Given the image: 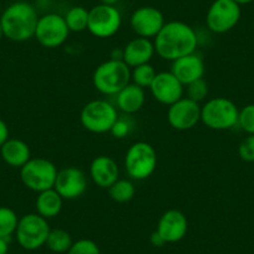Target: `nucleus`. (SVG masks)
Returning <instances> with one entry per match:
<instances>
[{
    "label": "nucleus",
    "instance_id": "f257e3e1",
    "mask_svg": "<svg viewBox=\"0 0 254 254\" xmlns=\"http://www.w3.org/2000/svg\"><path fill=\"white\" fill-rule=\"evenodd\" d=\"M155 51L163 60L175 61L188 54L196 53L198 35L196 30L183 21L165 23L153 40Z\"/></svg>",
    "mask_w": 254,
    "mask_h": 254
},
{
    "label": "nucleus",
    "instance_id": "f03ea898",
    "mask_svg": "<svg viewBox=\"0 0 254 254\" xmlns=\"http://www.w3.org/2000/svg\"><path fill=\"white\" fill-rule=\"evenodd\" d=\"M39 15L36 9L28 1H15L6 6L0 15L4 38L15 43H24L35 35Z\"/></svg>",
    "mask_w": 254,
    "mask_h": 254
},
{
    "label": "nucleus",
    "instance_id": "7ed1b4c3",
    "mask_svg": "<svg viewBox=\"0 0 254 254\" xmlns=\"http://www.w3.org/2000/svg\"><path fill=\"white\" fill-rule=\"evenodd\" d=\"M131 82V67L124 60L104 61L92 74L94 87L102 95L115 96Z\"/></svg>",
    "mask_w": 254,
    "mask_h": 254
},
{
    "label": "nucleus",
    "instance_id": "20e7f679",
    "mask_svg": "<svg viewBox=\"0 0 254 254\" xmlns=\"http://www.w3.org/2000/svg\"><path fill=\"white\" fill-rule=\"evenodd\" d=\"M239 109L227 97H214L201 106V121L211 130L223 131L238 125Z\"/></svg>",
    "mask_w": 254,
    "mask_h": 254
},
{
    "label": "nucleus",
    "instance_id": "39448f33",
    "mask_svg": "<svg viewBox=\"0 0 254 254\" xmlns=\"http://www.w3.org/2000/svg\"><path fill=\"white\" fill-rule=\"evenodd\" d=\"M157 167V152L151 143L137 141L127 148L125 170L132 180L143 181L151 177Z\"/></svg>",
    "mask_w": 254,
    "mask_h": 254
},
{
    "label": "nucleus",
    "instance_id": "423d86ee",
    "mask_svg": "<svg viewBox=\"0 0 254 254\" xmlns=\"http://www.w3.org/2000/svg\"><path fill=\"white\" fill-rule=\"evenodd\" d=\"M117 107L106 100H92L82 107L80 122L85 130L92 133L110 132L119 117Z\"/></svg>",
    "mask_w": 254,
    "mask_h": 254
},
{
    "label": "nucleus",
    "instance_id": "0eeeda50",
    "mask_svg": "<svg viewBox=\"0 0 254 254\" xmlns=\"http://www.w3.org/2000/svg\"><path fill=\"white\" fill-rule=\"evenodd\" d=\"M51 228L48 219L38 213L24 214L19 218L15 239L25 251H36L45 246Z\"/></svg>",
    "mask_w": 254,
    "mask_h": 254
},
{
    "label": "nucleus",
    "instance_id": "6e6552de",
    "mask_svg": "<svg viewBox=\"0 0 254 254\" xmlns=\"http://www.w3.org/2000/svg\"><path fill=\"white\" fill-rule=\"evenodd\" d=\"M58 172V167L48 158H30L20 168V180L28 190L39 193L54 188Z\"/></svg>",
    "mask_w": 254,
    "mask_h": 254
},
{
    "label": "nucleus",
    "instance_id": "1a4fd4ad",
    "mask_svg": "<svg viewBox=\"0 0 254 254\" xmlns=\"http://www.w3.org/2000/svg\"><path fill=\"white\" fill-rule=\"evenodd\" d=\"M122 25V15L116 5L97 4L89 10L87 30L99 39L114 36Z\"/></svg>",
    "mask_w": 254,
    "mask_h": 254
},
{
    "label": "nucleus",
    "instance_id": "9d476101",
    "mask_svg": "<svg viewBox=\"0 0 254 254\" xmlns=\"http://www.w3.org/2000/svg\"><path fill=\"white\" fill-rule=\"evenodd\" d=\"M70 30L63 15L58 13H48L39 16L35 35L39 44L44 48L55 49L67 40Z\"/></svg>",
    "mask_w": 254,
    "mask_h": 254
},
{
    "label": "nucleus",
    "instance_id": "9b49d317",
    "mask_svg": "<svg viewBox=\"0 0 254 254\" xmlns=\"http://www.w3.org/2000/svg\"><path fill=\"white\" fill-rule=\"evenodd\" d=\"M241 5L234 0H214L206 15V25L212 33L224 34L239 23Z\"/></svg>",
    "mask_w": 254,
    "mask_h": 254
},
{
    "label": "nucleus",
    "instance_id": "f8f14e48",
    "mask_svg": "<svg viewBox=\"0 0 254 254\" xmlns=\"http://www.w3.org/2000/svg\"><path fill=\"white\" fill-rule=\"evenodd\" d=\"M167 121L175 130H190L201 121V105L188 97H182L168 106Z\"/></svg>",
    "mask_w": 254,
    "mask_h": 254
},
{
    "label": "nucleus",
    "instance_id": "ddd939ff",
    "mask_svg": "<svg viewBox=\"0 0 254 254\" xmlns=\"http://www.w3.org/2000/svg\"><path fill=\"white\" fill-rule=\"evenodd\" d=\"M54 188L63 197L64 201L77 199L86 192L87 177L80 168L74 166L65 167L58 172Z\"/></svg>",
    "mask_w": 254,
    "mask_h": 254
},
{
    "label": "nucleus",
    "instance_id": "4468645a",
    "mask_svg": "<svg viewBox=\"0 0 254 254\" xmlns=\"http://www.w3.org/2000/svg\"><path fill=\"white\" fill-rule=\"evenodd\" d=\"M165 25L162 11L155 6H141L130 16V26L133 33L140 38L155 39Z\"/></svg>",
    "mask_w": 254,
    "mask_h": 254
},
{
    "label": "nucleus",
    "instance_id": "2eb2a0df",
    "mask_svg": "<svg viewBox=\"0 0 254 254\" xmlns=\"http://www.w3.org/2000/svg\"><path fill=\"white\" fill-rule=\"evenodd\" d=\"M150 91L156 101L170 106L182 99L185 94V85L171 71H161L156 74L150 86Z\"/></svg>",
    "mask_w": 254,
    "mask_h": 254
},
{
    "label": "nucleus",
    "instance_id": "dca6fc26",
    "mask_svg": "<svg viewBox=\"0 0 254 254\" xmlns=\"http://www.w3.org/2000/svg\"><path fill=\"white\" fill-rule=\"evenodd\" d=\"M156 231L167 243L182 241L188 231V221L185 213L178 209H168L161 216Z\"/></svg>",
    "mask_w": 254,
    "mask_h": 254
},
{
    "label": "nucleus",
    "instance_id": "f3484780",
    "mask_svg": "<svg viewBox=\"0 0 254 254\" xmlns=\"http://www.w3.org/2000/svg\"><path fill=\"white\" fill-rule=\"evenodd\" d=\"M206 71L204 61L201 55L197 53L188 54L177 60L172 61L171 72L182 82L183 85H188L194 80L202 79Z\"/></svg>",
    "mask_w": 254,
    "mask_h": 254
},
{
    "label": "nucleus",
    "instance_id": "a211bd4d",
    "mask_svg": "<svg viewBox=\"0 0 254 254\" xmlns=\"http://www.w3.org/2000/svg\"><path fill=\"white\" fill-rule=\"evenodd\" d=\"M90 177L100 188H109L120 178V170L116 161L110 156H97L90 163Z\"/></svg>",
    "mask_w": 254,
    "mask_h": 254
},
{
    "label": "nucleus",
    "instance_id": "6ab92c4d",
    "mask_svg": "<svg viewBox=\"0 0 254 254\" xmlns=\"http://www.w3.org/2000/svg\"><path fill=\"white\" fill-rule=\"evenodd\" d=\"M155 54L156 51L153 41L151 39L137 36V38L132 39L126 44V46L124 48L122 60L132 69L138 65L150 63Z\"/></svg>",
    "mask_w": 254,
    "mask_h": 254
},
{
    "label": "nucleus",
    "instance_id": "aec40b11",
    "mask_svg": "<svg viewBox=\"0 0 254 254\" xmlns=\"http://www.w3.org/2000/svg\"><path fill=\"white\" fill-rule=\"evenodd\" d=\"M116 97V107L125 115H133L140 111L145 105V89L137 86L133 82L125 86Z\"/></svg>",
    "mask_w": 254,
    "mask_h": 254
},
{
    "label": "nucleus",
    "instance_id": "412c9836",
    "mask_svg": "<svg viewBox=\"0 0 254 254\" xmlns=\"http://www.w3.org/2000/svg\"><path fill=\"white\" fill-rule=\"evenodd\" d=\"M0 156L10 167L21 168L31 158L28 143L20 138H10L0 147Z\"/></svg>",
    "mask_w": 254,
    "mask_h": 254
},
{
    "label": "nucleus",
    "instance_id": "4be33fe9",
    "mask_svg": "<svg viewBox=\"0 0 254 254\" xmlns=\"http://www.w3.org/2000/svg\"><path fill=\"white\" fill-rule=\"evenodd\" d=\"M64 206V198L55 190V188L39 192L35 201L36 213L46 219H50L60 214Z\"/></svg>",
    "mask_w": 254,
    "mask_h": 254
},
{
    "label": "nucleus",
    "instance_id": "5701e85b",
    "mask_svg": "<svg viewBox=\"0 0 254 254\" xmlns=\"http://www.w3.org/2000/svg\"><path fill=\"white\" fill-rule=\"evenodd\" d=\"M72 243H74V241H72V237L69 232L63 228H55L51 229L50 233H49L45 246L53 253L63 254L67 253V251L71 248Z\"/></svg>",
    "mask_w": 254,
    "mask_h": 254
},
{
    "label": "nucleus",
    "instance_id": "b1692460",
    "mask_svg": "<svg viewBox=\"0 0 254 254\" xmlns=\"http://www.w3.org/2000/svg\"><path fill=\"white\" fill-rule=\"evenodd\" d=\"M64 19L66 21V25L69 28L70 33H81L87 30V24H89V10L84 6H72L66 14L64 15Z\"/></svg>",
    "mask_w": 254,
    "mask_h": 254
},
{
    "label": "nucleus",
    "instance_id": "393cba45",
    "mask_svg": "<svg viewBox=\"0 0 254 254\" xmlns=\"http://www.w3.org/2000/svg\"><path fill=\"white\" fill-rule=\"evenodd\" d=\"M109 196L112 201L117 203H126L130 202L135 197L136 188L135 185L130 180H125V178H119L116 182L109 188Z\"/></svg>",
    "mask_w": 254,
    "mask_h": 254
},
{
    "label": "nucleus",
    "instance_id": "a878e982",
    "mask_svg": "<svg viewBox=\"0 0 254 254\" xmlns=\"http://www.w3.org/2000/svg\"><path fill=\"white\" fill-rule=\"evenodd\" d=\"M19 223V217L11 208L5 206H0V237L10 238L15 234L16 227Z\"/></svg>",
    "mask_w": 254,
    "mask_h": 254
},
{
    "label": "nucleus",
    "instance_id": "bb28decb",
    "mask_svg": "<svg viewBox=\"0 0 254 254\" xmlns=\"http://www.w3.org/2000/svg\"><path fill=\"white\" fill-rule=\"evenodd\" d=\"M156 74L157 72H156L155 67L150 63L138 65V66L131 69V82L142 87V89H146V87L150 89L153 79L156 77Z\"/></svg>",
    "mask_w": 254,
    "mask_h": 254
},
{
    "label": "nucleus",
    "instance_id": "cd10ccee",
    "mask_svg": "<svg viewBox=\"0 0 254 254\" xmlns=\"http://www.w3.org/2000/svg\"><path fill=\"white\" fill-rule=\"evenodd\" d=\"M208 84H207V81L203 77L198 80H194V81L186 85V94H187L186 97L193 100V101L198 102V104L203 101V100H206V97L208 96Z\"/></svg>",
    "mask_w": 254,
    "mask_h": 254
},
{
    "label": "nucleus",
    "instance_id": "c85d7f7f",
    "mask_svg": "<svg viewBox=\"0 0 254 254\" xmlns=\"http://www.w3.org/2000/svg\"><path fill=\"white\" fill-rule=\"evenodd\" d=\"M133 127H135V124H133L132 119L130 117V115H125V116H119L117 120L115 121L114 126H112L111 133L115 138H119V140H122V138L127 137L132 132Z\"/></svg>",
    "mask_w": 254,
    "mask_h": 254
},
{
    "label": "nucleus",
    "instance_id": "c756f323",
    "mask_svg": "<svg viewBox=\"0 0 254 254\" xmlns=\"http://www.w3.org/2000/svg\"><path fill=\"white\" fill-rule=\"evenodd\" d=\"M238 126L248 135H254V104H249L239 110Z\"/></svg>",
    "mask_w": 254,
    "mask_h": 254
},
{
    "label": "nucleus",
    "instance_id": "7c9ffc66",
    "mask_svg": "<svg viewBox=\"0 0 254 254\" xmlns=\"http://www.w3.org/2000/svg\"><path fill=\"white\" fill-rule=\"evenodd\" d=\"M66 254H101L99 246L96 242L91 239L82 238L74 242L71 248L67 251Z\"/></svg>",
    "mask_w": 254,
    "mask_h": 254
},
{
    "label": "nucleus",
    "instance_id": "2f4dec72",
    "mask_svg": "<svg viewBox=\"0 0 254 254\" xmlns=\"http://www.w3.org/2000/svg\"><path fill=\"white\" fill-rule=\"evenodd\" d=\"M238 155L246 162H254V135H248L239 143Z\"/></svg>",
    "mask_w": 254,
    "mask_h": 254
},
{
    "label": "nucleus",
    "instance_id": "473e14b6",
    "mask_svg": "<svg viewBox=\"0 0 254 254\" xmlns=\"http://www.w3.org/2000/svg\"><path fill=\"white\" fill-rule=\"evenodd\" d=\"M9 140V127L3 119H0V147Z\"/></svg>",
    "mask_w": 254,
    "mask_h": 254
},
{
    "label": "nucleus",
    "instance_id": "72a5a7b5",
    "mask_svg": "<svg viewBox=\"0 0 254 254\" xmlns=\"http://www.w3.org/2000/svg\"><path fill=\"white\" fill-rule=\"evenodd\" d=\"M150 242L153 247H157V248H160V247L165 246L166 244V242L163 241V238L160 236V233H158L157 231L152 232V234H151L150 237Z\"/></svg>",
    "mask_w": 254,
    "mask_h": 254
},
{
    "label": "nucleus",
    "instance_id": "f704fd0d",
    "mask_svg": "<svg viewBox=\"0 0 254 254\" xmlns=\"http://www.w3.org/2000/svg\"><path fill=\"white\" fill-rule=\"evenodd\" d=\"M9 252V239L0 237V254H8Z\"/></svg>",
    "mask_w": 254,
    "mask_h": 254
},
{
    "label": "nucleus",
    "instance_id": "c9c22d12",
    "mask_svg": "<svg viewBox=\"0 0 254 254\" xmlns=\"http://www.w3.org/2000/svg\"><path fill=\"white\" fill-rule=\"evenodd\" d=\"M120 1H121V0H100V3L107 4V5H116Z\"/></svg>",
    "mask_w": 254,
    "mask_h": 254
},
{
    "label": "nucleus",
    "instance_id": "e433bc0d",
    "mask_svg": "<svg viewBox=\"0 0 254 254\" xmlns=\"http://www.w3.org/2000/svg\"><path fill=\"white\" fill-rule=\"evenodd\" d=\"M238 5H247V4H251L253 3L254 0H234Z\"/></svg>",
    "mask_w": 254,
    "mask_h": 254
},
{
    "label": "nucleus",
    "instance_id": "4c0bfd02",
    "mask_svg": "<svg viewBox=\"0 0 254 254\" xmlns=\"http://www.w3.org/2000/svg\"><path fill=\"white\" fill-rule=\"evenodd\" d=\"M4 38V31H3V26H1V21H0V41L1 39Z\"/></svg>",
    "mask_w": 254,
    "mask_h": 254
},
{
    "label": "nucleus",
    "instance_id": "58836bf2",
    "mask_svg": "<svg viewBox=\"0 0 254 254\" xmlns=\"http://www.w3.org/2000/svg\"><path fill=\"white\" fill-rule=\"evenodd\" d=\"M40 1H51V0H40Z\"/></svg>",
    "mask_w": 254,
    "mask_h": 254
}]
</instances>
